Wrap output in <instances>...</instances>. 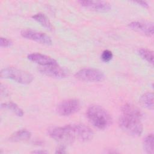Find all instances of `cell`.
<instances>
[{"label":"cell","mask_w":154,"mask_h":154,"mask_svg":"<svg viewBox=\"0 0 154 154\" xmlns=\"http://www.w3.org/2000/svg\"><path fill=\"white\" fill-rule=\"evenodd\" d=\"M122 114L119 119L120 128L133 137L140 136L143 131L141 123L143 114L135 105L126 103L122 108Z\"/></svg>","instance_id":"obj_1"},{"label":"cell","mask_w":154,"mask_h":154,"mask_svg":"<svg viewBox=\"0 0 154 154\" xmlns=\"http://www.w3.org/2000/svg\"><path fill=\"white\" fill-rule=\"evenodd\" d=\"M87 117L90 123L99 129H105L112 123V118L109 112L97 105H92L88 108Z\"/></svg>","instance_id":"obj_2"},{"label":"cell","mask_w":154,"mask_h":154,"mask_svg":"<svg viewBox=\"0 0 154 154\" xmlns=\"http://www.w3.org/2000/svg\"><path fill=\"white\" fill-rule=\"evenodd\" d=\"M48 133L52 138L63 144H72L76 140L72 124L51 128L48 129Z\"/></svg>","instance_id":"obj_3"},{"label":"cell","mask_w":154,"mask_h":154,"mask_svg":"<svg viewBox=\"0 0 154 154\" xmlns=\"http://www.w3.org/2000/svg\"><path fill=\"white\" fill-rule=\"evenodd\" d=\"M1 78L13 80L22 84H29L33 80V76L29 72L16 67H8L1 71Z\"/></svg>","instance_id":"obj_4"},{"label":"cell","mask_w":154,"mask_h":154,"mask_svg":"<svg viewBox=\"0 0 154 154\" xmlns=\"http://www.w3.org/2000/svg\"><path fill=\"white\" fill-rule=\"evenodd\" d=\"M75 77L79 80L85 82H99L104 78V73L94 68H84L78 71Z\"/></svg>","instance_id":"obj_5"},{"label":"cell","mask_w":154,"mask_h":154,"mask_svg":"<svg viewBox=\"0 0 154 154\" xmlns=\"http://www.w3.org/2000/svg\"><path fill=\"white\" fill-rule=\"evenodd\" d=\"M81 108L78 99H70L62 101L57 106V113L61 116H68L78 112Z\"/></svg>","instance_id":"obj_6"},{"label":"cell","mask_w":154,"mask_h":154,"mask_svg":"<svg viewBox=\"0 0 154 154\" xmlns=\"http://www.w3.org/2000/svg\"><path fill=\"white\" fill-rule=\"evenodd\" d=\"M21 35L27 39H29L40 43L51 45L52 44L51 38L44 32L32 30V29H23L21 32Z\"/></svg>","instance_id":"obj_7"},{"label":"cell","mask_w":154,"mask_h":154,"mask_svg":"<svg viewBox=\"0 0 154 154\" xmlns=\"http://www.w3.org/2000/svg\"><path fill=\"white\" fill-rule=\"evenodd\" d=\"M76 139L81 142H87L91 140L93 136L94 132L88 126L84 124L74 123L72 124Z\"/></svg>","instance_id":"obj_8"},{"label":"cell","mask_w":154,"mask_h":154,"mask_svg":"<svg viewBox=\"0 0 154 154\" xmlns=\"http://www.w3.org/2000/svg\"><path fill=\"white\" fill-rule=\"evenodd\" d=\"M78 2L82 7L95 11L105 12L109 11L111 7V4L103 1H79Z\"/></svg>","instance_id":"obj_9"},{"label":"cell","mask_w":154,"mask_h":154,"mask_svg":"<svg viewBox=\"0 0 154 154\" xmlns=\"http://www.w3.org/2000/svg\"><path fill=\"white\" fill-rule=\"evenodd\" d=\"M129 27L137 32H141L149 37L153 35V23L152 22L134 21L129 24Z\"/></svg>","instance_id":"obj_10"},{"label":"cell","mask_w":154,"mask_h":154,"mask_svg":"<svg viewBox=\"0 0 154 154\" xmlns=\"http://www.w3.org/2000/svg\"><path fill=\"white\" fill-rule=\"evenodd\" d=\"M39 70L43 74L55 78H63L66 76V71L58 64L49 66L42 67Z\"/></svg>","instance_id":"obj_11"},{"label":"cell","mask_w":154,"mask_h":154,"mask_svg":"<svg viewBox=\"0 0 154 154\" xmlns=\"http://www.w3.org/2000/svg\"><path fill=\"white\" fill-rule=\"evenodd\" d=\"M28 59L43 67L49 66L58 64L54 58L40 53H32L28 55Z\"/></svg>","instance_id":"obj_12"},{"label":"cell","mask_w":154,"mask_h":154,"mask_svg":"<svg viewBox=\"0 0 154 154\" xmlns=\"http://www.w3.org/2000/svg\"><path fill=\"white\" fill-rule=\"evenodd\" d=\"M31 136V132L29 131L23 129H20L16 131V132H14L13 134L11 135L9 140L11 141L18 142V141L27 140L30 138Z\"/></svg>","instance_id":"obj_13"},{"label":"cell","mask_w":154,"mask_h":154,"mask_svg":"<svg viewBox=\"0 0 154 154\" xmlns=\"http://www.w3.org/2000/svg\"><path fill=\"white\" fill-rule=\"evenodd\" d=\"M140 101L145 108L152 110L153 109V94L152 92H146L140 97Z\"/></svg>","instance_id":"obj_14"},{"label":"cell","mask_w":154,"mask_h":154,"mask_svg":"<svg viewBox=\"0 0 154 154\" xmlns=\"http://www.w3.org/2000/svg\"><path fill=\"white\" fill-rule=\"evenodd\" d=\"M32 18L35 20H36L37 22H38L41 25H42L43 27L49 30L52 29V26L50 20L47 17V16L43 13H37L32 16Z\"/></svg>","instance_id":"obj_15"},{"label":"cell","mask_w":154,"mask_h":154,"mask_svg":"<svg viewBox=\"0 0 154 154\" xmlns=\"http://www.w3.org/2000/svg\"><path fill=\"white\" fill-rule=\"evenodd\" d=\"M153 135L150 134L147 135L143 140V147L144 150L147 153H153Z\"/></svg>","instance_id":"obj_16"},{"label":"cell","mask_w":154,"mask_h":154,"mask_svg":"<svg viewBox=\"0 0 154 154\" xmlns=\"http://www.w3.org/2000/svg\"><path fill=\"white\" fill-rule=\"evenodd\" d=\"M2 108H5L8 110H10L13 113H14L18 117H22L23 116V110L18 106L17 105L13 102H8V103H4L1 104Z\"/></svg>","instance_id":"obj_17"},{"label":"cell","mask_w":154,"mask_h":154,"mask_svg":"<svg viewBox=\"0 0 154 154\" xmlns=\"http://www.w3.org/2000/svg\"><path fill=\"white\" fill-rule=\"evenodd\" d=\"M138 54L147 61L150 64L153 65V51L146 49V48H141L138 51Z\"/></svg>","instance_id":"obj_18"},{"label":"cell","mask_w":154,"mask_h":154,"mask_svg":"<svg viewBox=\"0 0 154 154\" xmlns=\"http://www.w3.org/2000/svg\"><path fill=\"white\" fill-rule=\"evenodd\" d=\"M113 55L111 51L109 50H105L102 52L101 54V59L103 62L108 63L110 61L112 58Z\"/></svg>","instance_id":"obj_19"},{"label":"cell","mask_w":154,"mask_h":154,"mask_svg":"<svg viewBox=\"0 0 154 154\" xmlns=\"http://www.w3.org/2000/svg\"><path fill=\"white\" fill-rule=\"evenodd\" d=\"M12 44V42L7 38H4V37H1L0 38V46L2 48H8L9 46H10Z\"/></svg>","instance_id":"obj_20"},{"label":"cell","mask_w":154,"mask_h":154,"mask_svg":"<svg viewBox=\"0 0 154 154\" xmlns=\"http://www.w3.org/2000/svg\"><path fill=\"white\" fill-rule=\"evenodd\" d=\"M55 153H66V147L64 145H62V146H60L58 147V149H57Z\"/></svg>","instance_id":"obj_21"},{"label":"cell","mask_w":154,"mask_h":154,"mask_svg":"<svg viewBox=\"0 0 154 154\" xmlns=\"http://www.w3.org/2000/svg\"><path fill=\"white\" fill-rule=\"evenodd\" d=\"M135 3H137L138 4H139L140 5L143 7H148V4L144 2V1H138V2H135Z\"/></svg>","instance_id":"obj_22"},{"label":"cell","mask_w":154,"mask_h":154,"mask_svg":"<svg viewBox=\"0 0 154 154\" xmlns=\"http://www.w3.org/2000/svg\"><path fill=\"white\" fill-rule=\"evenodd\" d=\"M32 153H42V154H43V153H47L48 152L45 151V150H34Z\"/></svg>","instance_id":"obj_23"}]
</instances>
